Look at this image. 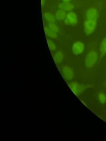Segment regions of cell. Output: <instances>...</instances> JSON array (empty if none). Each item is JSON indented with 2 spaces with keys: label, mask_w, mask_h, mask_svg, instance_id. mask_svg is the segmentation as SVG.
<instances>
[{
  "label": "cell",
  "mask_w": 106,
  "mask_h": 141,
  "mask_svg": "<svg viewBox=\"0 0 106 141\" xmlns=\"http://www.w3.org/2000/svg\"><path fill=\"white\" fill-rule=\"evenodd\" d=\"M44 18L47 22L49 23H53L55 22L56 20V18L55 16L52 14L51 13L49 12H46L44 13L43 15Z\"/></svg>",
  "instance_id": "9c48e42d"
},
{
  "label": "cell",
  "mask_w": 106,
  "mask_h": 141,
  "mask_svg": "<svg viewBox=\"0 0 106 141\" xmlns=\"http://www.w3.org/2000/svg\"><path fill=\"white\" fill-rule=\"evenodd\" d=\"M59 8L61 10H63L66 12L71 11L73 9L74 6L70 2H63L59 5Z\"/></svg>",
  "instance_id": "52a82bcc"
},
{
  "label": "cell",
  "mask_w": 106,
  "mask_h": 141,
  "mask_svg": "<svg viewBox=\"0 0 106 141\" xmlns=\"http://www.w3.org/2000/svg\"><path fill=\"white\" fill-rule=\"evenodd\" d=\"M68 86L74 94L78 96L81 95L86 91V89L89 87L88 86L81 84L79 82L76 81L69 82Z\"/></svg>",
  "instance_id": "3957f363"
},
{
  "label": "cell",
  "mask_w": 106,
  "mask_h": 141,
  "mask_svg": "<svg viewBox=\"0 0 106 141\" xmlns=\"http://www.w3.org/2000/svg\"><path fill=\"white\" fill-rule=\"evenodd\" d=\"M47 44L48 45L50 51H55L57 48V46L56 44H55L54 41H52L50 39H47Z\"/></svg>",
  "instance_id": "5bb4252c"
},
{
  "label": "cell",
  "mask_w": 106,
  "mask_h": 141,
  "mask_svg": "<svg viewBox=\"0 0 106 141\" xmlns=\"http://www.w3.org/2000/svg\"><path fill=\"white\" fill-rule=\"evenodd\" d=\"M46 0H41V5L42 6H44L45 4Z\"/></svg>",
  "instance_id": "2e32d148"
},
{
  "label": "cell",
  "mask_w": 106,
  "mask_h": 141,
  "mask_svg": "<svg viewBox=\"0 0 106 141\" xmlns=\"http://www.w3.org/2000/svg\"><path fill=\"white\" fill-rule=\"evenodd\" d=\"M99 51L100 56L103 57L106 55V36L102 39L100 46H99Z\"/></svg>",
  "instance_id": "30bf717a"
},
{
  "label": "cell",
  "mask_w": 106,
  "mask_h": 141,
  "mask_svg": "<svg viewBox=\"0 0 106 141\" xmlns=\"http://www.w3.org/2000/svg\"><path fill=\"white\" fill-rule=\"evenodd\" d=\"M54 61L57 64H59L62 62L63 58V54L61 51H58L55 53L54 55Z\"/></svg>",
  "instance_id": "7c38bea8"
},
{
  "label": "cell",
  "mask_w": 106,
  "mask_h": 141,
  "mask_svg": "<svg viewBox=\"0 0 106 141\" xmlns=\"http://www.w3.org/2000/svg\"><path fill=\"white\" fill-rule=\"evenodd\" d=\"M61 73L64 79L67 81L71 80L74 76L73 70L68 66H64L61 68Z\"/></svg>",
  "instance_id": "8992f818"
},
{
  "label": "cell",
  "mask_w": 106,
  "mask_h": 141,
  "mask_svg": "<svg viewBox=\"0 0 106 141\" xmlns=\"http://www.w3.org/2000/svg\"><path fill=\"white\" fill-rule=\"evenodd\" d=\"M98 98L100 104H105L106 103V94L103 92H100L98 94Z\"/></svg>",
  "instance_id": "9a60e30c"
},
{
  "label": "cell",
  "mask_w": 106,
  "mask_h": 141,
  "mask_svg": "<svg viewBox=\"0 0 106 141\" xmlns=\"http://www.w3.org/2000/svg\"><path fill=\"white\" fill-rule=\"evenodd\" d=\"M66 16V12L63 10H58L55 13V17L57 20L62 21L64 20Z\"/></svg>",
  "instance_id": "8fae6325"
},
{
  "label": "cell",
  "mask_w": 106,
  "mask_h": 141,
  "mask_svg": "<svg viewBox=\"0 0 106 141\" xmlns=\"http://www.w3.org/2000/svg\"><path fill=\"white\" fill-rule=\"evenodd\" d=\"M44 31L46 36H47V37H49V38L53 39H55L57 38V34L53 32L52 31L50 30V29L49 28L48 26H44Z\"/></svg>",
  "instance_id": "ba28073f"
},
{
  "label": "cell",
  "mask_w": 106,
  "mask_h": 141,
  "mask_svg": "<svg viewBox=\"0 0 106 141\" xmlns=\"http://www.w3.org/2000/svg\"><path fill=\"white\" fill-rule=\"evenodd\" d=\"M98 54L95 51H91L87 53L84 58V66L87 68H92L96 64Z\"/></svg>",
  "instance_id": "7a4b0ae2"
},
{
  "label": "cell",
  "mask_w": 106,
  "mask_h": 141,
  "mask_svg": "<svg viewBox=\"0 0 106 141\" xmlns=\"http://www.w3.org/2000/svg\"><path fill=\"white\" fill-rule=\"evenodd\" d=\"M64 23L67 25L73 26L76 25L78 23V16L75 12L70 11L66 14L64 19Z\"/></svg>",
  "instance_id": "277c9868"
},
{
  "label": "cell",
  "mask_w": 106,
  "mask_h": 141,
  "mask_svg": "<svg viewBox=\"0 0 106 141\" xmlns=\"http://www.w3.org/2000/svg\"><path fill=\"white\" fill-rule=\"evenodd\" d=\"M63 2H70V1H71L72 0H61Z\"/></svg>",
  "instance_id": "e0dca14e"
},
{
  "label": "cell",
  "mask_w": 106,
  "mask_h": 141,
  "mask_svg": "<svg viewBox=\"0 0 106 141\" xmlns=\"http://www.w3.org/2000/svg\"><path fill=\"white\" fill-rule=\"evenodd\" d=\"M85 49L84 43L80 41H77L74 42L72 45L71 50L74 55H78L83 53Z\"/></svg>",
  "instance_id": "5b68a950"
},
{
  "label": "cell",
  "mask_w": 106,
  "mask_h": 141,
  "mask_svg": "<svg viewBox=\"0 0 106 141\" xmlns=\"http://www.w3.org/2000/svg\"><path fill=\"white\" fill-rule=\"evenodd\" d=\"M99 17V13L97 9L91 8L86 12L85 20L83 24V30L87 35H91L94 32L97 26Z\"/></svg>",
  "instance_id": "6da1fadb"
},
{
  "label": "cell",
  "mask_w": 106,
  "mask_h": 141,
  "mask_svg": "<svg viewBox=\"0 0 106 141\" xmlns=\"http://www.w3.org/2000/svg\"><path fill=\"white\" fill-rule=\"evenodd\" d=\"M47 26H48L49 28L53 32L56 34L59 32L60 30L59 26L58 25L54 23H49Z\"/></svg>",
  "instance_id": "4fadbf2b"
}]
</instances>
